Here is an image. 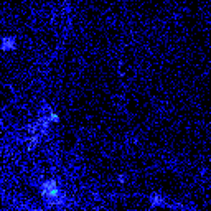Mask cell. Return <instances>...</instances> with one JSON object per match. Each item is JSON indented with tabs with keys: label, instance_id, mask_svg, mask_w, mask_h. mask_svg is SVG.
Wrapping results in <instances>:
<instances>
[{
	"label": "cell",
	"instance_id": "cell-1",
	"mask_svg": "<svg viewBox=\"0 0 211 211\" xmlns=\"http://www.w3.org/2000/svg\"><path fill=\"white\" fill-rule=\"evenodd\" d=\"M41 195H43L46 201L50 205H61V198H60V188H58V183L55 180H48L41 185Z\"/></svg>",
	"mask_w": 211,
	"mask_h": 211
},
{
	"label": "cell",
	"instance_id": "cell-2",
	"mask_svg": "<svg viewBox=\"0 0 211 211\" xmlns=\"http://www.w3.org/2000/svg\"><path fill=\"white\" fill-rule=\"evenodd\" d=\"M15 46H17L15 38H10V36H7V38H4L2 41H0V50H2V51H10V50H15Z\"/></svg>",
	"mask_w": 211,
	"mask_h": 211
},
{
	"label": "cell",
	"instance_id": "cell-3",
	"mask_svg": "<svg viewBox=\"0 0 211 211\" xmlns=\"http://www.w3.org/2000/svg\"><path fill=\"white\" fill-rule=\"evenodd\" d=\"M165 200L160 196V195H152V198H150V206L152 208H155V206H160V205H163Z\"/></svg>",
	"mask_w": 211,
	"mask_h": 211
},
{
	"label": "cell",
	"instance_id": "cell-4",
	"mask_svg": "<svg viewBox=\"0 0 211 211\" xmlns=\"http://www.w3.org/2000/svg\"><path fill=\"white\" fill-rule=\"evenodd\" d=\"M48 121H50V122H58V121H60V117H58V114H56V112H51V114H50V117H48Z\"/></svg>",
	"mask_w": 211,
	"mask_h": 211
},
{
	"label": "cell",
	"instance_id": "cell-5",
	"mask_svg": "<svg viewBox=\"0 0 211 211\" xmlns=\"http://www.w3.org/2000/svg\"><path fill=\"white\" fill-rule=\"evenodd\" d=\"M124 180H125L124 175H119V181H121V183H124Z\"/></svg>",
	"mask_w": 211,
	"mask_h": 211
}]
</instances>
